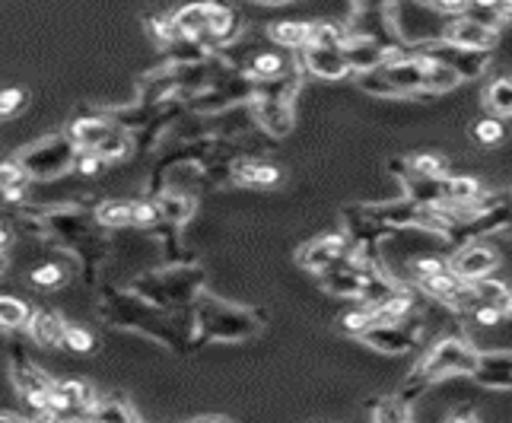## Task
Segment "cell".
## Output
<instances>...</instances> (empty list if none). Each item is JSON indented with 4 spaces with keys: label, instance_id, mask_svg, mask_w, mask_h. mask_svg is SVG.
<instances>
[{
    "label": "cell",
    "instance_id": "cell-50",
    "mask_svg": "<svg viewBox=\"0 0 512 423\" xmlns=\"http://www.w3.org/2000/svg\"><path fill=\"white\" fill-rule=\"evenodd\" d=\"M10 239H13L10 226H7L4 220H0V249H7V245H10Z\"/></svg>",
    "mask_w": 512,
    "mask_h": 423
},
{
    "label": "cell",
    "instance_id": "cell-25",
    "mask_svg": "<svg viewBox=\"0 0 512 423\" xmlns=\"http://www.w3.org/2000/svg\"><path fill=\"white\" fill-rule=\"evenodd\" d=\"M96 223L109 226V229H121L134 223V204L131 201H102L96 207Z\"/></svg>",
    "mask_w": 512,
    "mask_h": 423
},
{
    "label": "cell",
    "instance_id": "cell-13",
    "mask_svg": "<svg viewBox=\"0 0 512 423\" xmlns=\"http://www.w3.org/2000/svg\"><path fill=\"white\" fill-rule=\"evenodd\" d=\"M360 341L369 344L373 350H382V354H408V350L417 347V331L404 328L401 322H392V325H369Z\"/></svg>",
    "mask_w": 512,
    "mask_h": 423
},
{
    "label": "cell",
    "instance_id": "cell-29",
    "mask_svg": "<svg viewBox=\"0 0 512 423\" xmlns=\"http://www.w3.org/2000/svg\"><path fill=\"white\" fill-rule=\"evenodd\" d=\"M369 414H373V420L379 423H395V420H408L411 417V404L401 401L398 395L395 398H379L369 404Z\"/></svg>",
    "mask_w": 512,
    "mask_h": 423
},
{
    "label": "cell",
    "instance_id": "cell-55",
    "mask_svg": "<svg viewBox=\"0 0 512 423\" xmlns=\"http://www.w3.org/2000/svg\"><path fill=\"white\" fill-rule=\"evenodd\" d=\"M255 4H284V0H255Z\"/></svg>",
    "mask_w": 512,
    "mask_h": 423
},
{
    "label": "cell",
    "instance_id": "cell-33",
    "mask_svg": "<svg viewBox=\"0 0 512 423\" xmlns=\"http://www.w3.org/2000/svg\"><path fill=\"white\" fill-rule=\"evenodd\" d=\"M474 140H478L481 147H500L503 140H506V125L503 121L493 115V118H481L478 125H474Z\"/></svg>",
    "mask_w": 512,
    "mask_h": 423
},
{
    "label": "cell",
    "instance_id": "cell-28",
    "mask_svg": "<svg viewBox=\"0 0 512 423\" xmlns=\"http://www.w3.org/2000/svg\"><path fill=\"white\" fill-rule=\"evenodd\" d=\"M309 32H312V23H299V20H290V23H277L271 26V39L287 45V48H303L309 42Z\"/></svg>",
    "mask_w": 512,
    "mask_h": 423
},
{
    "label": "cell",
    "instance_id": "cell-2",
    "mask_svg": "<svg viewBox=\"0 0 512 423\" xmlns=\"http://www.w3.org/2000/svg\"><path fill=\"white\" fill-rule=\"evenodd\" d=\"M77 144L70 140V134H51L39 144L26 147L16 160L20 166L32 175V179H58L67 169H74V160H77Z\"/></svg>",
    "mask_w": 512,
    "mask_h": 423
},
{
    "label": "cell",
    "instance_id": "cell-31",
    "mask_svg": "<svg viewBox=\"0 0 512 423\" xmlns=\"http://www.w3.org/2000/svg\"><path fill=\"white\" fill-rule=\"evenodd\" d=\"M55 389L61 395H67L70 401L77 404V408L83 414H90L93 408V401H96V392H93V385H86V382H77V379H67V382H55Z\"/></svg>",
    "mask_w": 512,
    "mask_h": 423
},
{
    "label": "cell",
    "instance_id": "cell-42",
    "mask_svg": "<svg viewBox=\"0 0 512 423\" xmlns=\"http://www.w3.org/2000/svg\"><path fill=\"white\" fill-rule=\"evenodd\" d=\"M74 169L80 175H99L105 169V160L96 153V150H77V160H74Z\"/></svg>",
    "mask_w": 512,
    "mask_h": 423
},
{
    "label": "cell",
    "instance_id": "cell-19",
    "mask_svg": "<svg viewBox=\"0 0 512 423\" xmlns=\"http://www.w3.org/2000/svg\"><path fill=\"white\" fill-rule=\"evenodd\" d=\"M420 55V51H417ZM423 58V67H427V74H423V93H430V96H443V93H452L458 83H462V77L455 74V70L443 61H436V58H427V55H420Z\"/></svg>",
    "mask_w": 512,
    "mask_h": 423
},
{
    "label": "cell",
    "instance_id": "cell-39",
    "mask_svg": "<svg viewBox=\"0 0 512 423\" xmlns=\"http://www.w3.org/2000/svg\"><path fill=\"white\" fill-rule=\"evenodd\" d=\"M369 325H376V319H373V306H363V309H353V312H347L344 319H341V328L347 331V334H353V338H360V334L369 328Z\"/></svg>",
    "mask_w": 512,
    "mask_h": 423
},
{
    "label": "cell",
    "instance_id": "cell-7",
    "mask_svg": "<svg viewBox=\"0 0 512 423\" xmlns=\"http://www.w3.org/2000/svg\"><path fill=\"white\" fill-rule=\"evenodd\" d=\"M497 268H500V255L487 242H465V249H458L449 261V271L455 277H462L465 284L490 277Z\"/></svg>",
    "mask_w": 512,
    "mask_h": 423
},
{
    "label": "cell",
    "instance_id": "cell-22",
    "mask_svg": "<svg viewBox=\"0 0 512 423\" xmlns=\"http://www.w3.org/2000/svg\"><path fill=\"white\" fill-rule=\"evenodd\" d=\"M207 32L214 35L217 42H233L242 32V16L233 7H210V26Z\"/></svg>",
    "mask_w": 512,
    "mask_h": 423
},
{
    "label": "cell",
    "instance_id": "cell-53",
    "mask_svg": "<svg viewBox=\"0 0 512 423\" xmlns=\"http://www.w3.org/2000/svg\"><path fill=\"white\" fill-rule=\"evenodd\" d=\"M4 271H7V255H4V249H0V277H4Z\"/></svg>",
    "mask_w": 512,
    "mask_h": 423
},
{
    "label": "cell",
    "instance_id": "cell-38",
    "mask_svg": "<svg viewBox=\"0 0 512 423\" xmlns=\"http://www.w3.org/2000/svg\"><path fill=\"white\" fill-rule=\"evenodd\" d=\"M64 347L74 350V354H93L96 338L80 325H64Z\"/></svg>",
    "mask_w": 512,
    "mask_h": 423
},
{
    "label": "cell",
    "instance_id": "cell-40",
    "mask_svg": "<svg viewBox=\"0 0 512 423\" xmlns=\"http://www.w3.org/2000/svg\"><path fill=\"white\" fill-rule=\"evenodd\" d=\"M408 169L417 175H446V160L436 153H417L408 160Z\"/></svg>",
    "mask_w": 512,
    "mask_h": 423
},
{
    "label": "cell",
    "instance_id": "cell-18",
    "mask_svg": "<svg viewBox=\"0 0 512 423\" xmlns=\"http://www.w3.org/2000/svg\"><path fill=\"white\" fill-rule=\"evenodd\" d=\"M255 115L264 128H268L274 137H284L293 128V112H290V102H277V99H264L258 96L255 105Z\"/></svg>",
    "mask_w": 512,
    "mask_h": 423
},
{
    "label": "cell",
    "instance_id": "cell-23",
    "mask_svg": "<svg viewBox=\"0 0 512 423\" xmlns=\"http://www.w3.org/2000/svg\"><path fill=\"white\" fill-rule=\"evenodd\" d=\"M484 109L497 118H512V77L493 80L484 90Z\"/></svg>",
    "mask_w": 512,
    "mask_h": 423
},
{
    "label": "cell",
    "instance_id": "cell-30",
    "mask_svg": "<svg viewBox=\"0 0 512 423\" xmlns=\"http://www.w3.org/2000/svg\"><path fill=\"white\" fill-rule=\"evenodd\" d=\"M32 284L35 287H42V290H58L61 284H67V268L64 264H58V261H45V264H39V268H32Z\"/></svg>",
    "mask_w": 512,
    "mask_h": 423
},
{
    "label": "cell",
    "instance_id": "cell-10",
    "mask_svg": "<svg viewBox=\"0 0 512 423\" xmlns=\"http://www.w3.org/2000/svg\"><path fill=\"white\" fill-rule=\"evenodd\" d=\"M401 51L398 48H388L376 39H366V35H353L347 32V39L341 42V55L347 61V67L353 70V74H363V70H373V67H382L388 58H395Z\"/></svg>",
    "mask_w": 512,
    "mask_h": 423
},
{
    "label": "cell",
    "instance_id": "cell-3",
    "mask_svg": "<svg viewBox=\"0 0 512 423\" xmlns=\"http://www.w3.org/2000/svg\"><path fill=\"white\" fill-rule=\"evenodd\" d=\"M198 315H201V328L207 331V338H217V341H242L258 331L255 315L236 306L217 303V299H204Z\"/></svg>",
    "mask_w": 512,
    "mask_h": 423
},
{
    "label": "cell",
    "instance_id": "cell-45",
    "mask_svg": "<svg viewBox=\"0 0 512 423\" xmlns=\"http://www.w3.org/2000/svg\"><path fill=\"white\" fill-rule=\"evenodd\" d=\"M443 268H449V264L443 261V258H414L411 264H408V271L420 280V277H430V274H436V271H443Z\"/></svg>",
    "mask_w": 512,
    "mask_h": 423
},
{
    "label": "cell",
    "instance_id": "cell-27",
    "mask_svg": "<svg viewBox=\"0 0 512 423\" xmlns=\"http://www.w3.org/2000/svg\"><path fill=\"white\" fill-rule=\"evenodd\" d=\"M29 303H23V299H16V296H7V293H0V328H26L29 322Z\"/></svg>",
    "mask_w": 512,
    "mask_h": 423
},
{
    "label": "cell",
    "instance_id": "cell-41",
    "mask_svg": "<svg viewBox=\"0 0 512 423\" xmlns=\"http://www.w3.org/2000/svg\"><path fill=\"white\" fill-rule=\"evenodd\" d=\"M23 105H26V90H20V86L0 90V118H10L16 112H23Z\"/></svg>",
    "mask_w": 512,
    "mask_h": 423
},
{
    "label": "cell",
    "instance_id": "cell-20",
    "mask_svg": "<svg viewBox=\"0 0 512 423\" xmlns=\"http://www.w3.org/2000/svg\"><path fill=\"white\" fill-rule=\"evenodd\" d=\"M172 23H175V32H179V39L198 42L201 35H207V26H210V4H191L175 13Z\"/></svg>",
    "mask_w": 512,
    "mask_h": 423
},
{
    "label": "cell",
    "instance_id": "cell-52",
    "mask_svg": "<svg viewBox=\"0 0 512 423\" xmlns=\"http://www.w3.org/2000/svg\"><path fill=\"white\" fill-rule=\"evenodd\" d=\"M468 4H478V7H493V10H497L500 0H468Z\"/></svg>",
    "mask_w": 512,
    "mask_h": 423
},
{
    "label": "cell",
    "instance_id": "cell-5",
    "mask_svg": "<svg viewBox=\"0 0 512 423\" xmlns=\"http://www.w3.org/2000/svg\"><path fill=\"white\" fill-rule=\"evenodd\" d=\"M10 366H13V382H16V389H20L23 401L39 417H45L48 398H51V385H55V379H48L42 369L29 360V354L20 344H13V350H10Z\"/></svg>",
    "mask_w": 512,
    "mask_h": 423
},
{
    "label": "cell",
    "instance_id": "cell-11",
    "mask_svg": "<svg viewBox=\"0 0 512 423\" xmlns=\"http://www.w3.org/2000/svg\"><path fill=\"white\" fill-rule=\"evenodd\" d=\"M382 74L398 90V96H417L423 93V74H427V67H423L420 55H404V51H398L395 58H388L382 64Z\"/></svg>",
    "mask_w": 512,
    "mask_h": 423
},
{
    "label": "cell",
    "instance_id": "cell-54",
    "mask_svg": "<svg viewBox=\"0 0 512 423\" xmlns=\"http://www.w3.org/2000/svg\"><path fill=\"white\" fill-rule=\"evenodd\" d=\"M0 420H23L20 414H10V411H0Z\"/></svg>",
    "mask_w": 512,
    "mask_h": 423
},
{
    "label": "cell",
    "instance_id": "cell-43",
    "mask_svg": "<svg viewBox=\"0 0 512 423\" xmlns=\"http://www.w3.org/2000/svg\"><path fill=\"white\" fill-rule=\"evenodd\" d=\"M147 29H150V35H153L156 42H175V39H179L172 16H153V20L147 23Z\"/></svg>",
    "mask_w": 512,
    "mask_h": 423
},
{
    "label": "cell",
    "instance_id": "cell-56",
    "mask_svg": "<svg viewBox=\"0 0 512 423\" xmlns=\"http://www.w3.org/2000/svg\"><path fill=\"white\" fill-rule=\"evenodd\" d=\"M503 229H506V236H512V217L506 220V226H503Z\"/></svg>",
    "mask_w": 512,
    "mask_h": 423
},
{
    "label": "cell",
    "instance_id": "cell-34",
    "mask_svg": "<svg viewBox=\"0 0 512 423\" xmlns=\"http://www.w3.org/2000/svg\"><path fill=\"white\" fill-rule=\"evenodd\" d=\"M347 39V29L338 23H312L309 42L306 45H322V48H341V42Z\"/></svg>",
    "mask_w": 512,
    "mask_h": 423
},
{
    "label": "cell",
    "instance_id": "cell-35",
    "mask_svg": "<svg viewBox=\"0 0 512 423\" xmlns=\"http://www.w3.org/2000/svg\"><path fill=\"white\" fill-rule=\"evenodd\" d=\"M357 86L363 93H373V96H388V99L398 96V90L382 74V67H373V70H363V74H357Z\"/></svg>",
    "mask_w": 512,
    "mask_h": 423
},
{
    "label": "cell",
    "instance_id": "cell-6",
    "mask_svg": "<svg viewBox=\"0 0 512 423\" xmlns=\"http://www.w3.org/2000/svg\"><path fill=\"white\" fill-rule=\"evenodd\" d=\"M420 55H427V58H436V61L449 64L462 80H478V77L484 74V70L490 67V51H484V48L452 45V42L430 45V48H423Z\"/></svg>",
    "mask_w": 512,
    "mask_h": 423
},
{
    "label": "cell",
    "instance_id": "cell-4",
    "mask_svg": "<svg viewBox=\"0 0 512 423\" xmlns=\"http://www.w3.org/2000/svg\"><path fill=\"white\" fill-rule=\"evenodd\" d=\"M48 226L55 229L64 242H70V249L83 258L86 268L90 271L96 268V261L105 252V242L93 233L90 220H86L83 214H77V210H55V214L48 217Z\"/></svg>",
    "mask_w": 512,
    "mask_h": 423
},
{
    "label": "cell",
    "instance_id": "cell-32",
    "mask_svg": "<svg viewBox=\"0 0 512 423\" xmlns=\"http://www.w3.org/2000/svg\"><path fill=\"white\" fill-rule=\"evenodd\" d=\"M90 417H96V420H115V423H121V420H134V411H131L128 404L121 401V398H99V401H93Z\"/></svg>",
    "mask_w": 512,
    "mask_h": 423
},
{
    "label": "cell",
    "instance_id": "cell-1",
    "mask_svg": "<svg viewBox=\"0 0 512 423\" xmlns=\"http://www.w3.org/2000/svg\"><path fill=\"white\" fill-rule=\"evenodd\" d=\"M474 363H478V347H471L465 338H443V341H436L427 350V354L420 357V363L414 366V373H411L408 382H404V389L398 392V398L411 404L439 379H446V376H471Z\"/></svg>",
    "mask_w": 512,
    "mask_h": 423
},
{
    "label": "cell",
    "instance_id": "cell-48",
    "mask_svg": "<svg viewBox=\"0 0 512 423\" xmlns=\"http://www.w3.org/2000/svg\"><path fill=\"white\" fill-rule=\"evenodd\" d=\"M353 4H357L360 13H388L395 0H353Z\"/></svg>",
    "mask_w": 512,
    "mask_h": 423
},
{
    "label": "cell",
    "instance_id": "cell-26",
    "mask_svg": "<svg viewBox=\"0 0 512 423\" xmlns=\"http://www.w3.org/2000/svg\"><path fill=\"white\" fill-rule=\"evenodd\" d=\"M290 70V61L284 55H277V51H261L249 61V74L258 77V80H274V77H284Z\"/></svg>",
    "mask_w": 512,
    "mask_h": 423
},
{
    "label": "cell",
    "instance_id": "cell-14",
    "mask_svg": "<svg viewBox=\"0 0 512 423\" xmlns=\"http://www.w3.org/2000/svg\"><path fill=\"white\" fill-rule=\"evenodd\" d=\"M303 67L319 80H344L350 74L341 48H322V45H303Z\"/></svg>",
    "mask_w": 512,
    "mask_h": 423
},
{
    "label": "cell",
    "instance_id": "cell-9",
    "mask_svg": "<svg viewBox=\"0 0 512 423\" xmlns=\"http://www.w3.org/2000/svg\"><path fill=\"white\" fill-rule=\"evenodd\" d=\"M471 379L490 392H512V350H478Z\"/></svg>",
    "mask_w": 512,
    "mask_h": 423
},
{
    "label": "cell",
    "instance_id": "cell-51",
    "mask_svg": "<svg viewBox=\"0 0 512 423\" xmlns=\"http://www.w3.org/2000/svg\"><path fill=\"white\" fill-rule=\"evenodd\" d=\"M452 420H474V411L471 408H458V411H452Z\"/></svg>",
    "mask_w": 512,
    "mask_h": 423
},
{
    "label": "cell",
    "instance_id": "cell-49",
    "mask_svg": "<svg viewBox=\"0 0 512 423\" xmlns=\"http://www.w3.org/2000/svg\"><path fill=\"white\" fill-rule=\"evenodd\" d=\"M497 16H500L503 23L512 20V0H500V4H497Z\"/></svg>",
    "mask_w": 512,
    "mask_h": 423
},
{
    "label": "cell",
    "instance_id": "cell-15",
    "mask_svg": "<svg viewBox=\"0 0 512 423\" xmlns=\"http://www.w3.org/2000/svg\"><path fill=\"white\" fill-rule=\"evenodd\" d=\"M443 42H452V45H465V48H484L490 51L497 45V32L474 23L471 16H455V20L443 29Z\"/></svg>",
    "mask_w": 512,
    "mask_h": 423
},
{
    "label": "cell",
    "instance_id": "cell-17",
    "mask_svg": "<svg viewBox=\"0 0 512 423\" xmlns=\"http://www.w3.org/2000/svg\"><path fill=\"white\" fill-rule=\"evenodd\" d=\"M112 128L115 125L109 118H74V121H70L67 134L80 150H96L102 140L112 134Z\"/></svg>",
    "mask_w": 512,
    "mask_h": 423
},
{
    "label": "cell",
    "instance_id": "cell-8",
    "mask_svg": "<svg viewBox=\"0 0 512 423\" xmlns=\"http://www.w3.org/2000/svg\"><path fill=\"white\" fill-rule=\"evenodd\" d=\"M417 284H420L423 293L433 296L436 303H446V306H452V309H471L474 303H478V296H474L471 284H465L462 277H455L449 268L436 271V274H430V277H420Z\"/></svg>",
    "mask_w": 512,
    "mask_h": 423
},
{
    "label": "cell",
    "instance_id": "cell-24",
    "mask_svg": "<svg viewBox=\"0 0 512 423\" xmlns=\"http://www.w3.org/2000/svg\"><path fill=\"white\" fill-rule=\"evenodd\" d=\"M156 207H160V217L166 223H185L191 214H194V198L188 195H179V191H166V195L156 198Z\"/></svg>",
    "mask_w": 512,
    "mask_h": 423
},
{
    "label": "cell",
    "instance_id": "cell-12",
    "mask_svg": "<svg viewBox=\"0 0 512 423\" xmlns=\"http://www.w3.org/2000/svg\"><path fill=\"white\" fill-rule=\"evenodd\" d=\"M350 252V242L344 236H322V239H312L309 245H303L296 255L299 261V268H306L312 274H322L328 264H334L338 258H344Z\"/></svg>",
    "mask_w": 512,
    "mask_h": 423
},
{
    "label": "cell",
    "instance_id": "cell-16",
    "mask_svg": "<svg viewBox=\"0 0 512 423\" xmlns=\"http://www.w3.org/2000/svg\"><path fill=\"white\" fill-rule=\"evenodd\" d=\"M64 319L58 312L51 309H32L29 322H26V331L29 338L39 344V347H61L64 344Z\"/></svg>",
    "mask_w": 512,
    "mask_h": 423
},
{
    "label": "cell",
    "instance_id": "cell-47",
    "mask_svg": "<svg viewBox=\"0 0 512 423\" xmlns=\"http://www.w3.org/2000/svg\"><path fill=\"white\" fill-rule=\"evenodd\" d=\"M430 10H436L439 16H462L468 10V0H433Z\"/></svg>",
    "mask_w": 512,
    "mask_h": 423
},
{
    "label": "cell",
    "instance_id": "cell-44",
    "mask_svg": "<svg viewBox=\"0 0 512 423\" xmlns=\"http://www.w3.org/2000/svg\"><path fill=\"white\" fill-rule=\"evenodd\" d=\"M465 16H471L474 23H481V26H487V29H493V32H497V29L503 26V20H500L497 10H493V7H478V4H468Z\"/></svg>",
    "mask_w": 512,
    "mask_h": 423
},
{
    "label": "cell",
    "instance_id": "cell-36",
    "mask_svg": "<svg viewBox=\"0 0 512 423\" xmlns=\"http://www.w3.org/2000/svg\"><path fill=\"white\" fill-rule=\"evenodd\" d=\"M239 182L245 185H277L280 182V169L268 163H252L239 169Z\"/></svg>",
    "mask_w": 512,
    "mask_h": 423
},
{
    "label": "cell",
    "instance_id": "cell-21",
    "mask_svg": "<svg viewBox=\"0 0 512 423\" xmlns=\"http://www.w3.org/2000/svg\"><path fill=\"white\" fill-rule=\"evenodd\" d=\"M29 182H32V175L20 166V160L0 163V195H4V201H20L26 195Z\"/></svg>",
    "mask_w": 512,
    "mask_h": 423
},
{
    "label": "cell",
    "instance_id": "cell-46",
    "mask_svg": "<svg viewBox=\"0 0 512 423\" xmlns=\"http://www.w3.org/2000/svg\"><path fill=\"white\" fill-rule=\"evenodd\" d=\"M156 220H163L160 217V207H156V204H147V201L134 204V223L137 226H153Z\"/></svg>",
    "mask_w": 512,
    "mask_h": 423
},
{
    "label": "cell",
    "instance_id": "cell-57",
    "mask_svg": "<svg viewBox=\"0 0 512 423\" xmlns=\"http://www.w3.org/2000/svg\"><path fill=\"white\" fill-rule=\"evenodd\" d=\"M417 4H423V7H430V4H433V0H417Z\"/></svg>",
    "mask_w": 512,
    "mask_h": 423
},
{
    "label": "cell",
    "instance_id": "cell-37",
    "mask_svg": "<svg viewBox=\"0 0 512 423\" xmlns=\"http://www.w3.org/2000/svg\"><path fill=\"white\" fill-rule=\"evenodd\" d=\"M128 150H131V140H128L125 131H118V128H112V134L96 147V153L102 156L105 163H109V160H121V156H128Z\"/></svg>",
    "mask_w": 512,
    "mask_h": 423
}]
</instances>
